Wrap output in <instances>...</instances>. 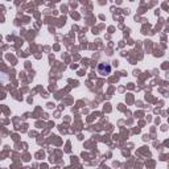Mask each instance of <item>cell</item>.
<instances>
[{
    "mask_svg": "<svg viewBox=\"0 0 169 169\" xmlns=\"http://www.w3.org/2000/svg\"><path fill=\"white\" fill-rule=\"evenodd\" d=\"M111 70H112V67H111L110 63H99L98 65V73L100 75H109V74H111Z\"/></svg>",
    "mask_w": 169,
    "mask_h": 169,
    "instance_id": "obj_1",
    "label": "cell"
}]
</instances>
